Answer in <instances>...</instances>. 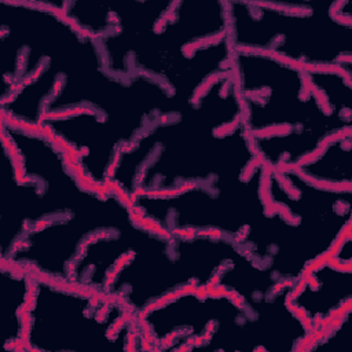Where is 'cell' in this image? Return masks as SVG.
I'll use <instances>...</instances> for the list:
<instances>
[{"mask_svg": "<svg viewBox=\"0 0 352 352\" xmlns=\"http://www.w3.org/2000/svg\"><path fill=\"white\" fill-rule=\"evenodd\" d=\"M232 73L245 129L268 168L293 169L331 138L351 132L352 111L337 106L308 67L234 50Z\"/></svg>", "mask_w": 352, "mask_h": 352, "instance_id": "1", "label": "cell"}, {"mask_svg": "<svg viewBox=\"0 0 352 352\" xmlns=\"http://www.w3.org/2000/svg\"><path fill=\"white\" fill-rule=\"evenodd\" d=\"M349 1L315 11L307 3H227L234 50L257 51L301 67H351Z\"/></svg>", "mask_w": 352, "mask_h": 352, "instance_id": "2", "label": "cell"}, {"mask_svg": "<svg viewBox=\"0 0 352 352\" xmlns=\"http://www.w3.org/2000/svg\"><path fill=\"white\" fill-rule=\"evenodd\" d=\"M21 348L92 351L109 342L146 349L136 315L113 297L34 275Z\"/></svg>", "mask_w": 352, "mask_h": 352, "instance_id": "3", "label": "cell"}, {"mask_svg": "<svg viewBox=\"0 0 352 352\" xmlns=\"http://www.w3.org/2000/svg\"><path fill=\"white\" fill-rule=\"evenodd\" d=\"M351 260L334 249L307 267L286 294L289 308L309 327L315 342L348 320L352 300Z\"/></svg>", "mask_w": 352, "mask_h": 352, "instance_id": "4", "label": "cell"}, {"mask_svg": "<svg viewBox=\"0 0 352 352\" xmlns=\"http://www.w3.org/2000/svg\"><path fill=\"white\" fill-rule=\"evenodd\" d=\"M351 150L352 132H345L327 140L293 169L322 187L351 191Z\"/></svg>", "mask_w": 352, "mask_h": 352, "instance_id": "5", "label": "cell"}]
</instances>
